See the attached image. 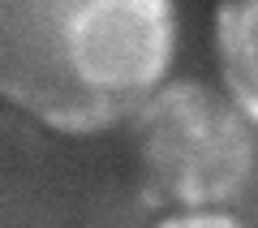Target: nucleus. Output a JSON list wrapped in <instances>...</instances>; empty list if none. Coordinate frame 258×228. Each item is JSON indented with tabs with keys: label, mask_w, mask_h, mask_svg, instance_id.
Returning a JSON list of instances; mask_svg holds the SVG:
<instances>
[{
	"label": "nucleus",
	"mask_w": 258,
	"mask_h": 228,
	"mask_svg": "<svg viewBox=\"0 0 258 228\" xmlns=\"http://www.w3.org/2000/svg\"><path fill=\"white\" fill-rule=\"evenodd\" d=\"M172 52L168 0H0V99L64 134L134 121Z\"/></svg>",
	"instance_id": "1"
},
{
	"label": "nucleus",
	"mask_w": 258,
	"mask_h": 228,
	"mask_svg": "<svg viewBox=\"0 0 258 228\" xmlns=\"http://www.w3.org/2000/svg\"><path fill=\"white\" fill-rule=\"evenodd\" d=\"M134 164L147 198L220 207L254 173V134L228 95L198 78H176L134 112Z\"/></svg>",
	"instance_id": "2"
},
{
	"label": "nucleus",
	"mask_w": 258,
	"mask_h": 228,
	"mask_svg": "<svg viewBox=\"0 0 258 228\" xmlns=\"http://www.w3.org/2000/svg\"><path fill=\"white\" fill-rule=\"evenodd\" d=\"M215 43L228 99L258 125V5H220L215 9Z\"/></svg>",
	"instance_id": "3"
},
{
	"label": "nucleus",
	"mask_w": 258,
	"mask_h": 228,
	"mask_svg": "<svg viewBox=\"0 0 258 228\" xmlns=\"http://www.w3.org/2000/svg\"><path fill=\"white\" fill-rule=\"evenodd\" d=\"M155 228H245L237 215H224V211H181V215L159 219Z\"/></svg>",
	"instance_id": "4"
}]
</instances>
